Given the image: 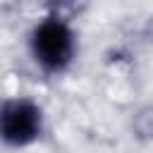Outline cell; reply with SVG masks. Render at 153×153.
Wrapping results in <instances>:
<instances>
[{"mask_svg":"<svg viewBox=\"0 0 153 153\" xmlns=\"http://www.w3.org/2000/svg\"><path fill=\"white\" fill-rule=\"evenodd\" d=\"M48 120L43 105L31 96H10L0 108V139L5 148L24 151L38 143L45 134Z\"/></svg>","mask_w":153,"mask_h":153,"instance_id":"obj_2","label":"cell"},{"mask_svg":"<svg viewBox=\"0 0 153 153\" xmlns=\"http://www.w3.org/2000/svg\"><path fill=\"white\" fill-rule=\"evenodd\" d=\"M26 53L43 76H62L79 55V33L72 19L57 10L38 17L26 33Z\"/></svg>","mask_w":153,"mask_h":153,"instance_id":"obj_1","label":"cell"}]
</instances>
